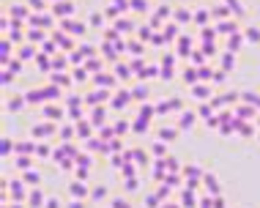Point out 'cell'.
<instances>
[{
	"mask_svg": "<svg viewBox=\"0 0 260 208\" xmlns=\"http://www.w3.org/2000/svg\"><path fill=\"white\" fill-rule=\"evenodd\" d=\"M161 137H164V140H173V137H175V131H173V129H164V131H161Z\"/></svg>",
	"mask_w": 260,
	"mask_h": 208,
	"instance_id": "6da1fadb",
	"label": "cell"
}]
</instances>
